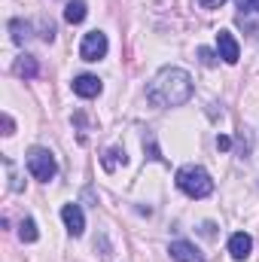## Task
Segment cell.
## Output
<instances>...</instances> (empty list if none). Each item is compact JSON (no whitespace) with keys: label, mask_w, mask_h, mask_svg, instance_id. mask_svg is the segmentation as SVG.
Instances as JSON below:
<instances>
[{"label":"cell","mask_w":259,"mask_h":262,"mask_svg":"<svg viewBox=\"0 0 259 262\" xmlns=\"http://www.w3.org/2000/svg\"><path fill=\"white\" fill-rule=\"evenodd\" d=\"M146 146H149V156H153V159H159V162H165V156H159V146H156V137H153L149 131H146V137H143V149H146Z\"/></svg>","instance_id":"9a60e30c"},{"label":"cell","mask_w":259,"mask_h":262,"mask_svg":"<svg viewBox=\"0 0 259 262\" xmlns=\"http://www.w3.org/2000/svg\"><path fill=\"white\" fill-rule=\"evenodd\" d=\"M37 235H40V232H37V223H34L31 216H25V220H21V226H18V238H21L25 244H34V241H37Z\"/></svg>","instance_id":"5bb4252c"},{"label":"cell","mask_w":259,"mask_h":262,"mask_svg":"<svg viewBox=\"0 0 259 262\" xmlns=\"http://www.w3.org/2000/svg\"><path fill=\"white\" fill-rule=\"evenodd\" d=\"M198 58H201V64H204V67H213V64H217L213 49H204V46H201V49H198Z\"/></svg>","instance_id":"2e32d148"},{"label":"cell","mask_w":259,"mask_h":262,"mask_svg":"<svg viewBox=\"0 0 259 262\" xmlns=\"http://www.w3.org/2000/svg\"><path fill=\"white\" fill-rule=\"evenodd\" d=\"M101 79L98 76H92V73H82V76H76L73 79V92L79 95V98H98L101 95Z\"/></svg>","instance_id":"ba28073f"},{"label":"cell","mask_w":259,"mask_h":262,"mask_svg":"<svg viewBox=\"0 0 259 262\" xmlns=\"http://www.w3.org/2000/svg\"><path fill=\"white\" fill-rule=\"evenodd\" d=\"M15 73H18V76H25V79H34V76L40 73L37 58H34V55H21V58L15 61Z\"/></svg>","instance_id":"30bf717a"},{"label":"cell","mask_w":259,"mask_h":262,"mask_svg":"<svg viewBox=\"0 0 259 262\" xmlns=\"http://www.w3.org/2000/svg\"><path fill=\"white\" fill-rule=\"evenodd\" d=\"M198 3H201L204 9H217V6H223L226 0H198Z\"/></svg>","instance_id":"d6986e66"},{"label":"cell","mask_w":259,"mask_h":262,"mask_svg":"<svg viewBox=\"0 0 259 262\" xmlns=\"http://www.w3.org/2000/svg\"><path fill=\"white\" fill-rule=\"evenodd\" d=\"M101 162H104V168H107V171H116V168H119V165H125L128 159H125V149L113 146V149H107V156H104Z\"/></svg>","instance_id":"7c38bea8"},{"label":"cell","mask_w":259,"mask_h":262,"mask_svg":"<svg viewBox=\"0 0 259 262\" xmlns=\"http://www.w3.org/2000/svg\"><path fill=\"white\" fill-rule=\"evenodd\" d=\"M107 49H110L107 34H104V31H89V34L82 37L79 55H82V61H101V58L107 55Z\"/></svg>","instance_id":"277c9868"},{"label":"cell","mask_w":259,"mask_h":262,"mask_svg":"<svg viewBox=\"0 0 259 262\" xmlns=\"http://www.w3.org/2000/svg\"><path fill=\"white\" fill-rule=\"evenodd\" d=\"M12 131H15V122H12V116H9V113H3V134L9 137Z\"/></svg>","instance_id":"ac0fdd59"},{"label":"cell","mask_w":259,"mask_h":262,"mask_svg":"<svg viewBox=\"0 0 259 262\" xmlns=\"http://www.w3.org/2000/svg\"><path fill=\"white\" fill-rule=\"evenodd\" d=\"M192 98V76L183 67H165L146 89V101L153 107H180Z\"/></svg>","instance_id":"6da1fadb"},{"label":"cell","mask_w":259,"mask_h":262,"mask_svg":"<svg viewBox=\"0 0 259 262\" xmlns=\"http://www.w3.org/2000/svg\"><path fill=\"white\" fill-rule=\"evenodd\" d=\"M235 3H238L241 15H244V12H256L259 15V0H235Z\"/></svg>","instance_id":"e0dca14e"},{"label":"cell","mask_w":259,"mask_h":262,"mask_svg":"<svg viewBox=\"0 0 259 262\" xmlns=\"http://www.w3.org/2000/svg\"><path fill=\"white\" fill-rule=\"evenodd\" d=\"M217 55H220L226 64H238L241 46H238V40L232 37V31H220V34H217Z\"/></svg>","instance_id":"5b68a950"},{"label":"cell","mask_w":259,"mask_h":262,"mask_svg":"<svg viewBox=\"0 0 259 262\" xmlns=\"http://www.w3.org/2000/svg\"><path fill=\"white\" fill-rule=\"evenodd\" d=\"M85 0H70L67 3V9H64V21H70V25H79L82 18H85Z\"/></svg>","instance_id":"8fae6325"},{"label":"cell","mask_w":259,"mask_h":262,"mask_svg":"<svg viewBox=\"0 0 259 262\" xmlns=\"http://www.w3.org/2000/svg\"><path fill=\"white\" fill-rule=\"evenodd\" d=\"M177 186L189 198H207L213 192V180L201 165H183L177 171Z\"/></svg>","instance_id":"7a4b0ae2"},{"label":"cell","mask_w":259,"mask_h":262,"mask_svg":"<svg viewBox=\"0 0 259 262\" xmlns=\"http://www.w3.org/2000/svg\"><path fill=\"white\" fill-rule=\"evenodd\" d=\"M217 146H220V149H229V146H232V140L223 134V137H217Z\"/></svg>","instance_id":"ffe728a7"},{"label":"cell","mask_w":259,"mask_h":262,"mask_svg":"<svg viewBox=\"0 0 259 262\" xmlns=\"http://www.w3.org/2000/svg\"><path fill=\"white\" fill-rule=\"evenodd\" d=\"M168 253H171V259H177V262H204L201 250L195 244H189V241H174L168 247Z\"/></svg>","instance_id":"52a82bcc"},{"label":"cell","mask_w":259,"mask_h":262,"mask_svg":"<svg viewBox=\"0 0 259 262\" xmlns=\"http://www.w3.org/2000/svg\"><path fill=\"white\" fill-rule=\"evenodd\" d=\"M61 220H64L67 232H70L73 238H79V235L85 232V216H82L79 204H64V207H61Z\"/></svg>","instance_id":"8992f818"},{"label":"cell","mask_w":259,"mask_h":262,"mask_svg":"<svg viewBox=\"0 0 259 262\" xmlns=\"http://www.w3.org/2000/svg\"><path fill=\"white\" fill-rule=\"evenodd\" d=\"M9 31H12V40H15L18 46L31 37V25H28V21H21V18H12V21H9Z\"/></svg>","instance_id":"4fadbf2b"},{"label":"cell","mask_w":259,"mask_h":262,"mask_svg":"<svg viewBox=\"0 0 259 262\" xmlns=\"http://www.w3.org/2000/svg\"><path fill=\"white\" fill-rule=\"evenodd\" d=\"M250 250H253V238L247 235V232H235L232 238H229V253H232V259H247L250 256Z\"/></svg>","instance_id":"9c48e42d"},{"label":"cell","mask_w":259,"mask_h":262,"mask_svg":"<svg viewBox=\"0 0 259 262\" xmlns=\"http://www.w3.org/2000/svg\"><path fill=\"white\" fill-rule=\"evenodd\" d=\"M28 171L34 174V180L49 183V180H55V174H58V162H55V156H52L49 149L34 146V149L28 152Z\"/></svg>","instance_id":"3957f363"}]
</instances>
